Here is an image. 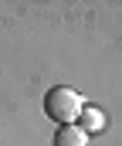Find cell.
Returning a JSON list of instances; mask_svg holds the SVG:
<instances>
[{"mask_svg": "<svg viewBox=\"0 0 122 146\" xmlns=\"http://www.w3.org/2000/svg\"><path fill=\"white\" fill-rule=\"evenodd\" d=\"M75 126H78V129H85L88 136H92V133H102V129H105V115H102L98 109H92V106H85Z\"/></svg>", "mask_w": 122, "mask_h": 146, "instance_id": "3957f363", "label": "cell"}, {"mask_svg": "<svg viewBox=\"0 0 122 146\" xmlns=\"http://www.w3.org/2000/svg\"><path fill=\"white\" fill-rule=\"evenodd\" d=\"M81 109H85V99H81L75 88H68V85H54V88H47V95H44V112H47V119H54L58 126H75Z\"/></svg>", "mask_w": 122, "mask_h": 146, "instance_id": "6da1fadb", "label": "cell"}, {"mask_svg": "<svg viewBox=\"0 0 122 146\" xmlns=\"http://www.w3.org/2000/svg\"><path fill=\"white\" fill-rule=\"evenodd\" d=\"M54 146H88V133L78 126H61L54 133Z\"/></svg>", "mask_w": 122, "mask_h": 146, "instance_id": "7a4b0ae2", "label": "cell"}]
</instances>
